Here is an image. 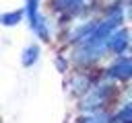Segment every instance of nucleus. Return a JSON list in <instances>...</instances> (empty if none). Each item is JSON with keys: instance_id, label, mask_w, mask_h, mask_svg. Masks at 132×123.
Instances as JSON below:
<instances>
[{"instance_id": "nucleus-1", "label": "nucleus", "mask_w": 132, "mask_h": 123, "mask_svg": "<svg viewBox=\"0 0 132 123\" xmlns=\"http://www.w3.org/2000/svg\"><path fill=\"white\" fill-rule=\"evenodd\" d=\"M111 76L116 78H130L132 76V59H120L111 68Z\"/></svg>"}, {"instance_id": "nucleus-2", "label": "nucleus", "mask_w": 132, "mask_h": 123, "mask_svg": "<svg viewBox=\"0 0 132 123\" xmlns=\"http://www.w3.org/2000/svg\"><path fill=\"white\" fill-rule=\"evenodd\" d=\"M124 45H126V33H124V31H118V33L113 35V39H111V47H113L116 51H122Z\"/></svg>"}, {"instance_id": "nucleus-3", "label": "nucleus", "mask_w": 132, "mask_h": 123, "mask_svg": "<svg viewBox=\"0 0 132 123\" xmlns=\"http://www.w3.org/2000/svg\"><path fill=\"white\" fill-rule=\"evenodd\" d=\"M35 57H37V47H29V51H27V55H25V64L29 66L31 59H35Z\"/></svg>"}, {"instance_id": "nucleus-4", "label": "nucleus", "mask_w": 132, "mask_h": 123, "mask_svg": "<svg viewBox=\"0 0 132 123\" xmlns=\"http://www.w3.org/2000/svg\"><path fill=\"white\" fill-rule=\"evenodd\" d=\"M85 123H107V119L101 115V117H93V119H87Z\"/></svg>"}]
</instances>
